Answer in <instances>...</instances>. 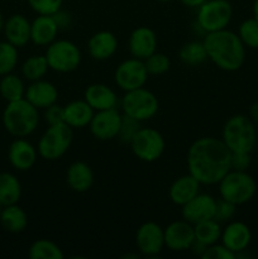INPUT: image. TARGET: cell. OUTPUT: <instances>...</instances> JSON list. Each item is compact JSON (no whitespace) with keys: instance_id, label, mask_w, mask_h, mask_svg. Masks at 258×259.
Segmentation results:
<instances>
[{"instance_id":"30bf717a","label":"cell","mask_w":258,"mask_h":259,"mask_svg":"<svg viewBox=\"0 0 258 259\" xmlns=\"http://www.w3.org/2000/svg\"><path fill=\"white\" fill-rule=\"evenodd\" d=\"M134 156L143 162H154L164 152V138L157 129L142 128L129 143Z\"/></svg>"},{"instance_id":"f6af8a7d","label":"cell","mask_w":258,"mask_h":259,"mask_svg":"<svg viewBox=\"0 0 258 259\" xmlns=\"http://www.w3.org/2000/svg\"><path fill=\"white\" fill-rule=\"evenodd\" d=\"M249 118L253 123H258V103H254L249 108Z\"/></svg>"},{"instance_id":"f546056e","label":"cell","mask_w":258,"mask_h":259,"mask_svg":"<svg viewBox=\"0 0 258 259\" xmlns=\"http://www.w3.org/2000/svg\"><path fill=\"white\" fill-rule=\"evenodd\" d=\"M0 95L10 103L19 100L25 95V86L22 78L13 73L4 75L0 80Z\"/></svg>"},{"instance_id":"d6a6232c","label":"cell","mask_w":258,"mask_h":259,"mask_svg":"<svg viewBox=\"0 0 258 259\" xmlns=\"http://www.w3.org/2000/svg\"><path fill=\"white\" fill-rule=\"evenodd\" d=\"M48 66L46 56H32L27 58L22 65V75L28 81L42 80L47 73Z\"/></svg>"},{"instance_id":"ee69618b","label":"cell","mask_w":258,"mask_h":259,"mask_svg":"<svg viewBox=\"0 0 258 259\" xmlns=\"http://www.w3.org/2000/svg\"><path fill=\"white\" fill-rule=\"evenodd\" d=\"M181 4H184L185 7H189V8H199L200 5L204 4L206 0H180Z\"/></svg>"},{"instance_id":"603a6c76","label":"cell","mask_w":258,"mask_h":259,"mask_svg":"<svg viewBox=\"0 0 258 259\" xmlns=\"http://www.w3.org/2000/svg\"><path fill=\"white\" fill-rule=\"evenodd\" d=\"M200 186L201 184L194 176L190 174L185 175L172 182L168 190L169 199L177 206H184L186 202H189L199 194Z\"/></svg>"},{"instance_id":"ac0fdd59","label":"cell","mask_w":258,"mask_h":259,"mask_svg":"<svg viewBox=\"0 0 258 259\" xmlns=\"http://www.w3.org/2000/svg\"><path fill=\"white\" fill-rule=\"evenodd\" d=\"M24 98L32 104L33 106L39 109H47L48 106L57 103L58 90L52 82L45 80L33 81L25 89Z\"/></svg>"},{"instance_id":"9a60e30c","label":"cell","mask_w":258,"mask_h":259,"mask_svg":"<svg viewBox=\"0 0 258 259\" xmlns=\"http://www.w3.org/2000/svg\"><path fill=\"white\" fill-rule=\"evenodd\" d=\"M181 207L182 219L195 225L205 220L214 219L217 200L211 195L199 192L194 199L190 200Z\"/></svg>"},{"instance_id":"f35d334b","label":"cell","mask_w":258,"mask_h":259,"mask_svg":"<svg viewBox=\"0 0 258 259\" xmlns=\"http://www.w3.org/2000/svg\"><path fill=\"white\" fill-rule=\"evenodd\" d=\"M237 211V205L233 202L227 201L224 199L217 200V207H215V217L214 219L218 220L219 223L228 222L232 219Z\"/></svg>"},{"instance_id":"5b68a950","label":"cell","mask_w":258,"mask_h":259,"mask_svg":"<svg viewBox=\"0 0 258 259\" xmlns=\"http://www.w3.org/2000/svg\"><path fill=\"white\" fill-rule=\"evenodd\" d=\"M218 185L220 197L237 206L249 202L257 191V184L247 171L230 169Z\"/></svg>"},{"instance_id":"ffe728a7","label":"cell","mask_w":258,"mask_h":259,"mask_svg":"<svg viewBox=\"0 0 258 259\" xmlns=\"http://www.w3.org/2000/svg\"><path fill=\"white\" fill-rule=\"evenodd\" d=\"M58 30L60 27L53 15H38L30 24V40L35 46L45 47L56 40Z\"/></svg>"},{"instance_id":"2e32d148","label":"cell","mask_w":258,"mask_h":259,"mask_svg":"<svg viewBox=\"0 0 258 259\" xmlns=\"http://www.w3.org/2000/svg\"><path fill=\"white\" fill-rule=\"evenodd\" d=\"M222 244L233 253L238 254L248 248L252 240V233L247 224L242 222H232L222 230Z\"/></svg>"},{"instance_id":"cb8c5ba5","label":"cell","mask_w":258,"mask_h":259,"mask_svg":"<svg viewBox=\"0 0 258 259\" xmlns=\"http://www.w3.org/2000/svg\"><path fill=\"white\" fill-rule=\"evenodd\" d=\"M88 50L94 60H109L118 50V39L109 30H100L89 39Z\"/></svg>"},{"instance_id":"ab89813d","label":"cell","mask_w":258,"mask_h":259,"mask_svg":"<svg viewBox=\"0 0 258 259\" xmlns=\"http://www.w3.org/2000/svg\"><path fill=\"white\" fill-rule=\"evenodd\" d=\"M237 257L235 253L228 249L224 244H215L206 247L205 252L201 254V258L204 259H234Z\"/></svg>"},{"instance_id":"8992f818","label":"cell","mask_w":258,"mask_h":259,"mask_svg":"<svg viewBox=\"0 0 258 259\" xmlns=\"http://www.w3.org/2000/svg\"><path fill=\"white\" fill-rule=\"evenodd\" d=\"M72 139V128L66 123L48 125L38 142V154L47 161L60 159L70 149Z\"/></svg>"},{"instance_id":"4316f807","label":"cell","mask_w":258,"mask_h":259,"mask_svg":"<svg viewBox=\"0 0 258 259\" xmlns=\"http://www.w3.org/2000/svg\"><path fill=\"white\" fill-rule=\"evenodd\" d=\"M0 224L9 233L17 234V233L24 232L28 225L27 212L22 207L18 206L17 204L4 206L2 217H0Z\"/></svg>"},{"instance_id":"8fae6325","label":"cell","mask_w":258,"mask_h":259,"mask_svg":"<svg viewBox=\"0 0 258 259\" xmlns=\"http://www.w3.org/2000/svg\"><path fill=\"white\" fill-rule=\"evenodd\" d=\"M148 76L144 61L132 57L119 63L114 73V80L121 90L131 91L143 88Z\"/></svg>"},{"instance_id":"277c9868","label":"cell","mask_w":258,"mask_h":259,"mask_svg":"<svg viewBox=\"0 0 258 259\" xmlns=\"http://www.w3.org/2000/svg\"><path fill=\"white\" fill-rule=\"evenodd\" d=\"M230 152H248L252 153L257 146V129L249 116L233 115L223 128V138Z\"/></svg>"},{"instance_id":"bcb514c9","label":"cell","mask_w":258,"mask_h":259,"mask_svg":"<svg viewBox=\"0 0 258 259\" xmlns=\"http://www.w3.org/2000/svg\"><path fill=\"white\" fill-rule=\"evenodd\" d=\"M253 17L258 19V0H254L253 3Z\"/></svg>"},{"instance_id":"7a4b0ae2","label":"cell","mask_w":258,"mask_h":259,"mask_svg":"<svg viewBox=\"0 0 258 259\" xmlns=\"http://www.w3.org/2000/svg\"><path fill=\"white\" fill-rule=\"evenodd\" d=\"M204 46L207 58L220 70L234 72L243 66L245 61V46L238 33L228 29L205 33Z\"/></svg>"},{"instance_id":"4dcf8cb0","label":"cell","mask_w":258,"mask_h":259,"mask_svg":"<svg viewBox=\"0 0 258 259\" xmlns=\"http://www.w3.org/2000/svg\"><path fill=\"white\" fill-rule=\"evenodd\" d=\"M179 57L185 65L187 66H197L204 63L207 60L206 48L204 42H187L180 48Z\"/></svg>"},{"instance_id":"f1b7e54d","label":"cell","mask_w":258,"mask_h":259,"mask_svg":"<svg viewBox=\"0 0 258 259\" xmlns=\"http://www.w3.org/2000/svg\"><path fill=\"white\" fill-rule=\"evenodd\" d=\"M195 230V240L201 244L209 245L215 244L220 240L222 237V227L220 223L215 219L205 220V222L197 223L194 225Z\"/></svg>"},{"instance_id":"816d5d0a","label":"cell","mask_w":258,"mask_h":259,"mask_svg":"<svg viewBox=\"0 0 258 259\" xmlns=\"http://www.w3.org/2000/svg\"><path fill=\"white\" fill-rule=\"evenodd\" d=\"M257 137H258V131H257Z\"/></svg>"},{"instance_id":"83f0119b","label":"cell","mask_w":258,"mask_h":259,"mask_svg":"<svg viewBox=\"0 0 258 259\" xmlns=\"http://www.w3.org/2000/svg\"><path fill=\"white\" fill-rule=\"evenodd\" d=\"M22 196V185L10 172L0 174V205L3 207L18 204Z\"/></svg>"},{"instance_id":"44dd1931","label":"cell","mask_w":258,"mask_h":259,"mask_svg":"<svg viewBox=\"0 0 258 259\" xmlns=\"http://www.w3.org/2000/svg\"><path fill=\"white\" fill-rule=\"evenodd\" d=\"M30 24L32 23L22 14H13L5 20L4 34L9 43L17 48L24 47L30 40Z\"/></svg>"},{"instance_id":"4fadbf2b","label":"cell","mask_w":258,"mask_h":259,"mask_svg":"<svg viewBox=\"0 0 258 259\" xmlns=\"http://www.w3.org/2000/svg\"><path fill=\"white\" fill-rule=\"evenodd\" d=\"M123 114L116 108L96 111L91 119L90 132L99 141H110L118 137Z\"/></svg>"},{"instance_id":"f907efd6","label":"cell","mask_w":258,"mask_h":259,"mask_svg":"<svg viewBox=\"0 0 258 259\" xmlns=\"http://www.w3.org/2000/svg\"><path fill=\"white\" fill-rule=\"evenodd\" d=\"M228 2H232V0H228Z\"/></svg>"},{"instance_id":"7dc6e473","label":"cell","mask_w":258,"mask_h":259,"mask_svg":"<svg viewBox=\"0 0 258 259\" xmlns=\"http://www.w3.org/2000/svg\"><path fill=\"white\" fill-rule=\"evenodd\" d=\"M4 24H5V20H4V18H3L2 13H0V32L4 29Z\"/></svg>"},{"instance_id":"d590c367","label":"cell","mask_w":258,"mask_h":259,"mask_svg":"<svg viewBox=\"0 0 258 259\" xmlns=\"http://www.w3.org/2000/svg\"><path fill=\"white\" fill-rule=\"evenodd\" d=\"M144 66H146L148 75L158 76L163 75L169 70L171 61H169L168 56L164 55V53L154 52L144 60Z\"/></svg>"},{"instance_id":"6da1fadb","label":"cell","mask_w":258,"mask_h":259,"mask_svg":"<svg viewBox=\"0 0 258 259\" xmlns=\"http://www.w3.org/2000/svg\"><path fill=\"white\" fill-rule=\"evenodd\" d=\"M232 152L214 137L199 138L187 151V169L201 185H217L232 169Z\"/></svg>"},{"instance_id":"b9f144b4","label":"cell","mask_w":258,"mask_h":259,"mask_svg":"<svg viewBox=\"0 0 258 259\" xmlns=\"http://www.w3.org/2000/svg\"><path fill=\"white\" fill-rule=\"evenodd\" d=\"M45 120L48 125L65 123V115H63V106L53 104L45 109Z\"/></svg>"},{"instance_id":"7402d4cb","label":"cell","mask_w":258,"mask_h":259,"mask_svg":"<svg viewBox=\"0 0 258 259\" xmlns=\"http://www.w3.org/2000/svg\"><path fill=\"white\" fill-rule=\"evenodd\" d=\"M83 99L95 111L114 109L118 105L116 94L104 83H93L88 86L83 94Z\"/></svg>"},{"instance_id":"d6986e66","label":"cell","mask_w":258,"mask_h":259,"mask_svg":"<svg viewBox=\"0 0 258 259\" xmlns=\"http://www.w3.org/2000/svg\"><path fill=\"white\" fill-rule=\"evenodd\" d=\"M8 159L15 169L28 171L37 161V149L28 141L18 138L12 142L8 151Z\"/></svg>"},{"instance_id":"681fc988","label":"cell","mask_w":258,"mask_h":259,"mask_svg":"<svg viewBox=\"0 0 258 259\" xmlns=\"http://www.w3.org/2000/svg\"><path fill=\"white\" fill-rule=\"evenodd\" d=\"M2 211H3V206L0 205V217H2Z\"/></svg>"},{"instance_id":"3957f363","label":"cell","mask_w":258,"mask_h":259,"mask_svg":"<svg viewBox=\"0 0 258 259\" xmlns=\"http://www.w3.org/2000/svg\"><path fill=\"white\" fill-rule=\"evenodd\" d=\"M3 124L8 133L17 138L30 136L39 124L38 109L25 98L10 101L3 113Z\"/></svg>"},{"instance_id":"74e56055","label":"cell","mask_w":258,"mask_h":259,"mask_svg":"<svg viewBox=\"0 0 258 259\" xmlns=\"http://www.w3.org/2000/svg\"><path fill=\"white\" fill-rule=\"evenodd\" d=\"M38 15H53L62 7L63 0H27Z\"/></svg>"},{"instance_id":"c3c4849f","label":"cell","mask_w":258,"mask_h":259,"mask_svg":"<svg viewBox=\"0 0 258 259\" xmlns=\"http://www.w3.org/2000/svg\"><path fill=\"white\" fill-rule=\"evenodd\" d=\"M157 2H159V3H168V2H171V0H157Z\"/></svg>"},{"instance_id":"ba28073f","label":"cell","mask_w":258,"mask_h":259,"mask_svg":"<svg viewBox=\"0 0 258 259\" xmlns=\"http://www.w3.org/2000/svg\"><path fill=\"white\" fill-rule=\"evenodd\" d=\"M121 109L124 115L131 116L138 121H146L156 115L159 103L152 91L139 88L125 91V95L121 99Z\"/></svg>"},{"instance_id":"60d3db41","label":"cell","mask_w":258,"mask_h":259,"mask_svg":"<svg viewBox=\"0 0 258 259\" xmlns=\"http://www.w3.org/2000/svg\"><path fill=\"white\" fill-rule=\"evenodd\" d=\"M250 166V153L248 152H232L230 167L235 171H247Z\"/></svg>"},{"instance_id":"52a82bcc","label":"cell","mask_w":258,"mask_h":259,"mask_svg":"<svg viewBox=\"0 0 258 259\" xmlns=\"http://www.w3.org/2000/svg\"><path fill=\"white\" fill-rule=\"evenodd\" d=\"M233 17V7L228 0H206L197 10V27L205 33L227 29Z\"/></svg>"},{"instance_id":"d4e9b609","label":"cell","mask_w":258,"mask_h":259,"mask_svg":"<svg viewBox=\"0 0 258 259\" xmlns=\"http://www.w3.org/2000/svg\"><path fill=\"white\" fill-rule=\"evenodd\" d=\"M67 185L72 191L86 192L91 189L94 184V172L88 163L82 161H76L67 169Z\"/></svg>"},{"instance_id":"8d00e7d4","label":"cell","mask_w":258,"mask_h":259,"mask_svg":"<svg viewBox=\"0 0 258 259\" xmlns=\"http://www.w3.org/2000/svg\"><path fill=\"white\" fill-rule=\"evenodd\" d=\"M139 129H141V121L136 120V119L131 118V116L128 115H124L123 114L120 129H119L118 133V138L120 139L123 143L129 144Z\"/></svg>"},{"instance_id":"e575fe53","label":"cell","mask_w":258,"mask_h":259,"mask_svg":"<svg viewBox=\"0 0 258 259\" xmlns=\"http://www.w3.org/2000/svg\"><path fill=\"white\" fill-rule=\"evenodd\" d=\"M238 35L245 47L258 50V19L253 17L240 23Z\"/></svg>"},{"instance_id":"836d02e7","label":"cell","mask_w":258,"mask_h":259,"mask_svg":"<svg viewBox=\"0 0 258 259\" xmlns=\"http://www.w3.org/2000/svg\"><path fill=\"white\" fill-rule=\"evenodd\" d=\"M18 63V48L8 40L0 42V76L12 73Z\"/></svg>"},{"instance_id":"7c38bea8","label":"cell","mask_w":258,"mask_h":259,"mask_svg":"<svg viewBox=\"0 0 258 259\" xmlns=\"http://www.w3.org/2000/svg\"><path fill=\"white\" fill-rule=\"evenodd\" d=\"M137 249L147 257H156L164 247V230L154 222H147L136 233Z\"/></svg>"},{"instance_id":"1f68e13d","label":"cell","mask_w":258,"mask_h":259,"mask_svg":"<svg viewBox=\"0 0 258 259\" xmlns=\"http://www.w3.org/2000/svg\"><path fill=\"white\" fill-rule=\"evenodd\" d=\"M30 259H63L62 249L48 239H38L32 243L28 250Z\"/></svg>"},{"instance_id":"9c48e42d","label":"cell","mask_w":258,"mask_h":259,"mask_svg":"<svg viewBox=\"0 0 258 259\" xmlns=\"http://www.w3.org/2000/svg\"><path fill=\"white\" fill-rule=\"evenodd\" d=\"M48 66L51 70L68 73L77 70L81 63V51L73 42L67 39L53 40L46 51Z\"/></svg>"},{"instance_id":"e0dca14e","label":"cell","mask_w":258,"mask_h":259,"mask_svg":"<svg viewBox=\"0 0 258 259\" xmlns=\"http://www.w3.org/2000/svg\"><path fill=\"white\" fill-rule=\"evenodd\" d=\"M128 48L133 57L144 61L152 53L156 52V33L148 27H138L132 32L131 37H129Z\"/></svg>"},{"instance_id":"5bb4252c","label":"cell","mask_w":258,"mask_h":259,"mask_svg":"<svg viewBox=\"0 0 258 259\" xmlns=\"http://www.w3.org/2000/svg\"><path fill=\"white\" fill-rule=\"evenodd\" d=\"M164 230V247L174 252H184L191 249L195 242L194 225L186 220H176L167 225Z\"/></svg>"},{"instance_id":"484cf974","label":"cell","mask_w":258,"mask_h":259,"mask_svg":"<svg viewBox=\"0 0 258 259\" xmlns=\"http://www.w3.org/2000/svg\"><path fill=\"white\" fill-rule=\"evenodd\" d=\"M95 110L83 100H73L63 106L65 123L71 128H85L90 124Z\"/></svg>"},{"instance_id":"7bdbcfd3","label":"cell","mask_w":258,"mask_h":259,"mask_svg":"<svg viewBox=\"0 0 258 259\" xmlns=\"http://www.w3.org/2000/svg\"><path fill=\"white\" fill-rule=\"evenodd\" d=\"M53 18H55L56 22H57L60 29H61V28L67 27V25H70V23H71L70 14H68V13H66V12H62L61 9L58 10L57 13H55V14H53Z\"/></svg>"}]
</instances>
